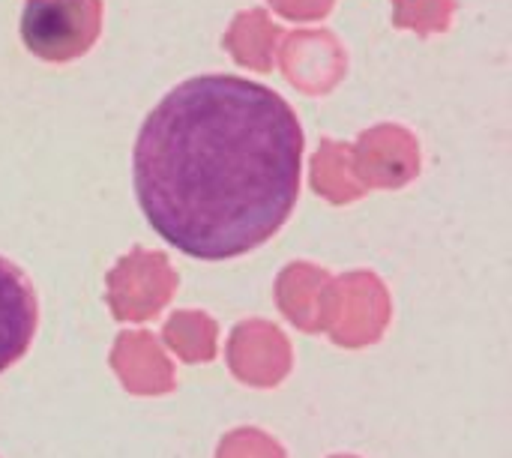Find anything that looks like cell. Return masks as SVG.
Wrapping results in <instances>:
<instances>
[{"mask_svg": "<svg viewBox=\"0 0 512 458\" xmlns=\"http://www.w3.org/2000/svg\"><path fill=\"white\" fill-rule=\"evenodd\" d=\"M36 330V297L18 267L0 258V372L24 357Z\"/></svg>", "mask_w": 512, "mask_h": 458, "instance_id": "cell-3", "label": "cell"}, {"mask_svg": "<svg viewBox=\"0 0 512 458\" xmlns=\"http://www.w3.org/2000/svg\"><path fill=\"white\" fill-rule=\"evenodd\" d=\"M99 0H24L21 42L48 63L84 54L99 33Z\"/></svg>", "mask_w": 512, "mask_h": 458, "instance_id": "cell-2", "label": "cell"}, {"mask_svg": "<svg viewBox=\"0 0 512 458\" xmlns=\"http://www.w3.org/2000/svg\"><path fill=\"white\" fill-rule=\"evenodd\" d=\"M300 159L303 129L279 93L240 75H198L147 114L132 156L135 195L168 246L225 261L285 225Z\"/></svg>", "mask_w": 512, "mask_h": 458, "instance_id": "cell-1", "label": "cell"}]
</instances>
